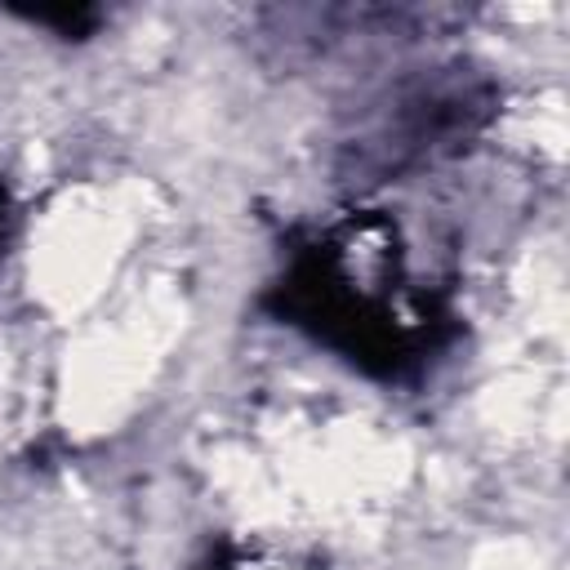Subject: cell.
I'll return each mask as SVG.
<instances>
[{
    "instance_id": "cell-1",
    "label": "cell",
    "mask_w": 570,
    "mask_h": 570,
    "mask_svg": "<svg viewBox=\"0 0 570 570\" xmlns=\"http://www.w3.org/2000/svg\"><path fill=\"white\" fill-rule=\"evenodd\" d=\"M258 307L374 383H419L463 330L454 289L410 272L383 209L294 236Z\"/></svg>"
},
{
    "instance_id": "cell-5",
    "label": "cell",
    "mask_w": 570,
    "mask_h": 570,
    "mask_svg": "<svg viewBox=\"0 0 570 570\" xmlns=\"http://www.w3.org/2000/svg\"><path fill=\"white\" fill-rule=\"evenodd\" d=\"M205 570H232V566H227V561H223V557H218V561H209V566H205Z\"/></svg>"
},
{
    "instance_id": "cell-4",
    "label": "cell",
    "mask_w": 570,
    "mask_h": 570,
    "mask_svg": "<svg viewBox=\"0 0 570 570\" xmlns=\"http://www.w3.org/2000/svg\"><path fill=\"white\" fill-rule=\"evenodd\" d=\"M9 236H13V196H9V187H4V178H0V258H4Z\"/></svg>"
},
{
    "instance_id": "cell-2",
    "label": "cell",
    "mask_w": 570,
    "mask_h": 570,
    "mask_svg": "<svg viewBox=\"0 0 570 570\" xmlns=\"http://www.w3.org/2000/svg\"><path fill=\"white\" fill-rule=\"evenodd\" d=\"M499 80L463 58L414 67L383 85L334 138L330 174L338 187L365 196L405 183L441 160L463 156L499 116Z\"/></svg>"
},
{
    "instance_id": "cell-3",
    "label": "cell",
    "mask_w": 570,
    "mask_h": 570,
    "mask_svg": "<svg viewBox=\"0 0 570 570\" xmlns=\"http://www.w3.org/2000/svg\"><path fill=\"white\" fill-rule=\"evenodd\" d=\"M18 18L53 31L58 40H89L102 27V9L98 4H13Z\"/></svg>"
}]
</instances>
